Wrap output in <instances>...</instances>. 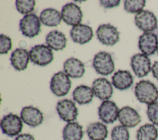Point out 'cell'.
Wrapping results in <instances>:
<instances>
[{
	"label": "cell",
	"instance_id": "obj_1",
	"mask_svg": "<svg viewBox=\"0 0 158 140\" xmlns=\"http://www.w3.org/2000/svg\"><path fill=\"white\" fill-rule=\"evenodd\" d=\"M135 95L141 103L149 105L157 102L158 99V89L151 81L141 80L135 85Z\"/></svg>",
	"mask_w": 158,
	"mask_h": 140
},
{
	"label": "cell",
	"instance_id": "obj_2",
	"mask_svg": "<svg viewBox=\"0 0 158 140\" xmlns=\"http://www.w3.org/2000/svg\"><path fill=\"white\" fill-rule=\"evenodd\" d=\"M0 127L3 134L9 137L17 136L22 131L23 121L20 117L10 113L2 117Z\"/></svg>",
	"mask_w": 158,
	"mask_h": 140
},
{
	"label": "cell",
	"instance_id": "obj_3",
	"mask_svg": "<svg viewBox=\"0 0 158 140\" xmlns=\"http://www.w3.org/2000/svg\"><path fill=\"white\" fill-rule=\"evenodd\" d=\"M29 55L31 62L42 67L50 64L54 59L52 49L44 44H38L32 47Z\"/></svg>",
	"mask_w": 158,
	"mask_h": 140
},
{
	"label": "cell",
	"instance_id": "obj_4",
	"mask_svg": "<svg viewBox=\"0 0 158 140\" xmlns=\"http://www.w3.org/2000/svg\"><path fill=\"white\" fill-rule=\"evenodd\" d=\"M93 67L98 73L104 76L111 74L115 70L114 62L111 55L104 51L99 52L94 56Z\"/></svg>",
	"mask_w": 158,
	"mask_h": 140
},
{
	"label": "cell",
	"instance_id": "obj_5",
	"mask_svg": "<svg viewBox=\"0 0 158 140\" xmlns=\"http://www.w3.org/2000/svg\"><path fill=\"white\" fill-rule=\"evenodd\" d=\"M20 30L23 35L28 38H33L41 31V21L35 14L25 15L19 23Z\"/></svg>",
	"mask_w": 158,
	"mask_h": 140
},
{
	"label": "cell",
	"instance_id": "obj_6",
	"mask_svg": "<svg viewBox=\"0 0 158 140\" xmlns=\"http://www.w3.org/2000/svg\"><path fill=\"white\" fill-rule=\"evenodd\" d=\"M70 88L71 81L69 76L65 72H57L51 78L50 89L56 96L62 97L67 95Z\"/></svg>",
	"mask_w": 158,
	"mask_h": 140
},
{
	"label": "cell",
	"instance_id": "obj_7",
	"mask_svg": "<svg viewBox=\"0 0 158 140\" xmlns=\"http://www.w3.org/2000/svg\"><path fill=\"white\" fill-rule=\"evenodd\" d=\"M96 33L98 39L102 44L112 46L119 41V32L109 23L99 25Z\"/></svg>",
	"mask_w": 158,
	"mask_h": 140
},
{
	"label": "cell",
	"instance_id": "obj_8",
	"mask_svg": "<svg viewBox=\"0 0 158 140\" xmlns=\"http://www.w3.org/2000/svg\"><path fill=\"white\" fill-rule=\"evenodd\" d=\"M60 14L63 21L67 25L74 27L81 24L83 13L80 7L76 4L67 3L62 7Z\"/></svg>",
	"mask_w": 158,
	"mask_h": 140
},
{
	"label": "cell",
	"instance_id": "obj_9",
	"mask_svg": "<svg viewBox=\"0 0 158 140\" xmlns=\"http://www.w3.org/2000/svg\"><path fill=\"white\" fill-rule=\"evenodd\" d=\"M56 110L60 119L67 123L74 121L78 115L75 103L67 99H62L57 102Z\"/></svg>",
	"mask_w": 158,
	"mask_h": 140
},
{
	"label": "cell",
	"instance_id": "obj_10",
	"mask_svg": "<svg viewBox=\"0 0 158 140\" xmlns=\"http://www.w3.org/2000/svg\"><path fill=\"white\" fill-rule=\"evenodd\" d=\"M136 25L144 32H152L157 27V20L153 12L143 10L135 16Z\"/></svg>",
	"mask_w": 158,
	"mask_h": 140
},
{
	"label": "cell",
	"instance_id": "obj_11",
	"mask_svg": "<svg viewBox=\"0 0 158 140\" xmlns=\"http://www.w3.org/2000/svg\"><path fill=\"white\" fill-rule=\"evenodd\" d=\"M119 110L114 102L110 100L104 101L98 108V116L104 123H113L118 119Z\"/></svg>",
	"mask_w": 158,
	"mask_h": 140
},
{
	"label": "cell",
	"instance_id": "obj_12",
	"mask_svg": "<svg viewBox=\"0 0 158 140\" xmlns=\"http://www.w3.org/2000/svg\"><path fill=\"white\" fill-rule=\"evenodd\" d=\"M130 65L135 75L138 78L144 77L151 70V62L148 56L138 53L131 59Z\"/></svg>",
	"mask_w": 158,
	"mask_h": 140
},
{
	"label": "cell",
	"instance_id": "obj_13",
	"mask_svg": "<svg viewBox=\"0 0 158 140\" xmlns=\"http://www.w3.org/2000/svg\"><path fill=\"white\" fill-rule=\"evenodd\" d=\"M138 47L142 54L149 56L157 52L158 37L152 32H144L138 40Z\"/></svg>",
	"mask_w": 158,
	"mask_h": 140
},
{
	"label": "cell",
	"instance_id": "obj_14",
	"mask_svg": "<svg viewBox=\"0 0 158 140\" xmlns=\"http://www.w3.org/2000/svg\"><path fill=\"white\" fill-rule=\"evenodd\" d=\"M20 118L23 123L33 128L41 125L44 120V116L41 110L32 105L24 107L22 109Z\"/></svg>",
	"mask_w": 158,
	"mask_h": 140
},
{
	"label": "cell",
	"instance_id": "obj_15",
	"mask_svg": "<svg viewBox=\"0 0 158 140\" xmlns=\"http://www.w3.org/2000/svg\"><path fill=\"white\" fill-rule=\"evenodd\" d=\"M118 120L122 125L128 128L137 126L141 122V118L135 109L130 106H125L120 109Z\"/></svg>",
	"mask_w": 158,
	"mask_h": 140
},
{
	"label": "cell",
	"instance_id": "obj_16",
	"mask_svg": "<svg viewBox=\"0 0 158 140\" xmlns=\"http://www.w3.org/2000/svg\"><path fill=\"white\" fill-rule=\"evenodd\" d=\"M94 95L101 101L109 100L113 94V88L110 81L105 78H99L93 82Z\"/></svg>",
	"mask_w": 158,
	"mask_h": 140
},
{
	"label": "cell",
	"instance_id": "obj_17",
	"mask_svg": "<svg viewBox=\"0 0 158 140\" xmlns=\"http://www.w3.org/2000/svg\"><path fill=\"white\" fill-rule=\"evenodd\" d=\"M72 39L74 43L84 44L88 43L93 36L92 28L84 24H79L73 27L70 31Z\"/></svg>",
	"mask_w": 158,
	"mask_h": 140
},
{
	"label": "cell",
	"instance_id": "obj_18",
	"mask_svg": "<svg viewBox=\"0 0 158 140\" xmlns=\"http://www.w3.org/2000/svg\"><path fill=\"white\" fill-rule=\"evenodd\" d=\"M30 60L29 52L23 48H17L11 54L10 61L12 67L17 71L27 68Z\"/></svg>",
	"mask_w": 158,
	"mask_h": 140
},
{
	"label": "cell",
	"instance_id": "obj_19",
	"mask_svg": "<svg viewBox=\"0 0 158 140\" xmlns=\"http://www.w3.org/2000/svg\"><path fill=\"white\" fill-rule=\"evenodd\" d=\"M64 70L69 77L74 78H81L85 72V65L79 59L70 57L64 63Z\"/></svg>",
	"mask_w": 158,
	"mask_h": 140
},
{
	"label": "cell",
	"instance_id": "obj_20",
	"mask_svg": "<svg viewBox=\"0 0 158 140\" xmlns=\"http://www.w3.org/2000/svg\"><path fill=\"white\" fill-rule=\"evenodd\" d=\"M133 83V77L127 70H119L112 76V84L115 88L121 91L128 89Z\"/></svg>",
	"mask_w": 158,
	"mask_h": 140
},
{
	"label": "cell",
	"instance_id": "obj_21",
	"mask_svg": "<svg viewBox=\"0 0 158 140\" xmlns=\"http://www.w3.org/2000/svg\"><path fill=\"white\" fill-rule=\"evenodd\" d=\"M46 43L51 49L60 51L65 47L67 38L63 33L57 30H53L47 35Z\"/></svg>",
	"mask_w": 158,
	"mask_h": 140
},
{
	"label": "cell",
	"instance_id": "obj_22",
	"mask_svg": "<svg viewBox=\"0 0 158 140\" xmlns=\"http://www.w3.org/2000/svg\"><path fill=\"white\" fill-rule=\"evenodd\" d=\"M86 131L90 140H105L108 135L107 126L99 121L90 123Z\"/></svg>",
	"mask_w": 158,
	"mask_h": 140
},
{
	"label": "cell",
	"instance_id": "obj_23",
	"mask_svg": "<svg viewBox=\"0 0 158 140\" xmlns=\"http://www.w3.org/2000/svg\"><path fill=\"white\" fill-rule=\"evenodd\" d=\"M40 21L46 26L54 27L58 26L61 22V14L53 8H47L44 9L40 15Z\"/></svg>",
	"mask_w": 158,
	"mask_h": 140
},
{
	"label": "cell",
	"instance_id": "obj_24",
	"mask_svg": "<svg viewBox=\"0 0 158 140\" xmlns=\"http://www.w3.org/2000/svg\"><path fill=\"white\" fill-rule=\"evenodd\" d=\"M72 96L74 101L80 105L90 103L94 97L92 88L86 85H80L73 90Z\"/></svg>",
	"mask_w": 158,
	"mask_h": 140
},
{
	"label": "cell",
	"instance_id": "obj_25",
	"mask_svg": "<svg viewBox=\"0 0 158 140\" xmlns=\"http://www.w3.org/2000/svg\"><path fill=\"white\" fill-rule=\"evenodd\" d=\"M83 136V126L76 121L67 123L62 130L63 140H81Z\"/></svg>",
	"mask_w": 158,
	"mask_h": 140
},
{
	"label": "cell",
	"instance_id": "obj_26",
	"mask_svg": "<svg viewBox=\"0 0 158 140\" xmlns=\"http://www.w3.org/2000/svg\"><path fill=\"white\" fill-rule=\"evenodd\" d=\"M136 136L137 140H156L158 130L152 123H146L138 128Z\"/></svg>",
	"mask_w": 158,
	"mask_h": 140
},
{
	"label": "cell",
	"instance_id": "obj_27",
	"mask_svg": "<svg viewBox=\"0 0 158 140\" xmlns=\"http://www.w3.org/2000/svg\"><path fill=\"white\" fill-rule=\"evenodd\" d=\"M112 140H129L130 133L128 128L123 125L114 126L110 134Z\"/></svg>",
	"mask_w": 158,
	"mask_h": 140
},
{
	"label": "cell",
	"instance_id": "obj_28",
	"mask_svg": "<svg viewBox=\"0 0 158 140\" xmlns=\"http://www.w3.org/2000/svg\"><path fill=\"white\" fill-rule=\"evenodd\" d=\"M36 4L33 0H17L15 6L17 10L22 14H30L34 10Z\"/></svg>",
	"mask_w": 158,
	"mask_h": 140
},
{
	"label": "cell",
	"instance_id": "obj_29",
	"mask_svg": "<svg viewBox=\"0 0 158 140\" xmlns=\"http://www.w3.org/2000/svg\"><path fill=\"white\" fill-rule=\"evenodd\" d=\"M146 5V1L126 0L124 1V9L129 13H138L143 10Z\"/></svg>",
	"mask_w": 158,
	"mask_h": 140
},
{
	"label": "cell",
	"instance_id": "obj_30",
	"mask_svg": "<svg viewBox=\"0 0 158 140\" xmlns=\"http://www.w3.org/2000/svg\"><path fill=\"white\" fill-rule=\"evenodd\" d=\"M146 113L149 121L154 125L158 126V102L148 105Z\"/></svg>",
	"mask_w": 158,
	"mask_h": 140
},
{
	"label": "cell",
	"instance_id": "obj_31",
	"mask_svg": "<svg viewBox=\"0 0 158 140\" xmlns=\"http://www.w3.org/2000/svg\"><path fill=\"white\" fill-rule=\"evenodd\" d=\"M12 48V39L10 37L1 34L0 35V53L7 54Z\"/></svg>",
	"mask_w": 158,
	"mask_h": 140
},
{
	"label": "cell",
	"instance_id": "obj_32",
	"mask_svg": "<svg viewBox=\"0 0 158 140\" xmlns=\"http://www.w3.org/2000/svg\"><path fill=\"white\" fill-rule=\"evenodd\" d=\"M100 4L106 9L109 8H113L114 7H117L120 4V0H112V1H106V0H102L99 1Z\"/></svg>",
	"mask_w": 158,
	"mask_h": 140
},
{
	"label": "cell",
	"instance_id": "obj_33",
	"mask_svg": "<svg viewBox=\"0 0 158 140\" xmlns=\"http://www.w3.org/2000/svg\"><path fill=\"white\" fill-rule=\"evenodd\" d=\"M14 140H35V139L33 135L28 133H24L18 135Z\"/></svg>",
	"mask_w": 158,
	"mask_h": 140
},
{
	"label": "cell",
	"instance_id": "obj_34",
	"mask_svg": "<svg viewBox=\"0 0 158 140\" xmlns=\"http://www.w3.org/2000/svg\"><path fill=\"white\" fill-rule=\"evenodd\" d=\"M151 72L153 76L158 80V61H156L153 64L151 67Z\"/></svg>",
	"mask_w": 158,
	"mask_h": 140
},
{
	"label": "cell",
	"instance_id": "obj_35",
	"mask_svg": "<svg viewBox=\"0 0 158 140\" xmlns=\"http://www.w3.org/2000/svg\"><path fill=\"white\" fill-rule=\"evenodd\" d=\"M157 54H158V47H157Z\"/></svg>",
	"mask_w": 158,
	"mask_h": 140
}]
</instances>
